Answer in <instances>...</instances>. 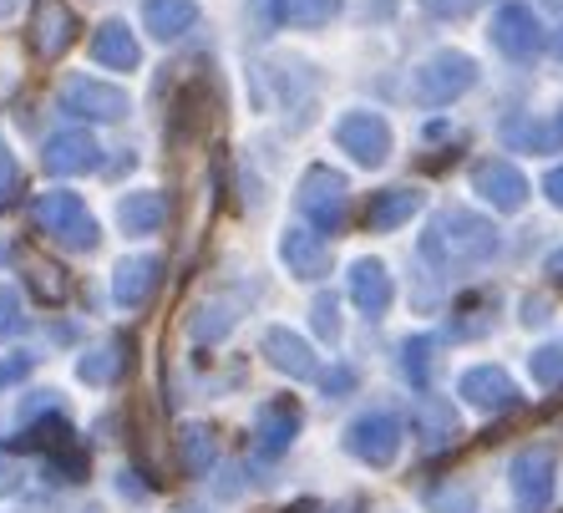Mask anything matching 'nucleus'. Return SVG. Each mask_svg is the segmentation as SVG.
I'll list each match as a JSON object with an SVG mask.
<instances>
[{
  "instance_id": "nucleus-1",
  "label": "nucleus",
  "mask_w": 563,
  "mask_h": 513,
  "mask_svg": "<svg viewBox=\"0 0 563 513\" xmlns=\"http://www.w3.org/2000/svg\"><path fill=\"white\" fill-rule=\"evenodd\" d=\"M31 214H36V225L46 229V234L66 239L71 250H92L97 244V225L92 214H87V204H81L77 194H41L36 204H31Z\"/></svg>"
},
{
  "instance_id": "nucleus-2",
  "label": "nucleus",
  "mask_w": 563,
  "mask_h": 513,
  "mask_svg": "<svg viewBox=\"0 0 563 513\" xmlns=\"http://www.w3.org/2000/svg\"><path fill=\"white\" fill-rule=\"evenodd\" d=\"M493 244H498L493 225L472 214H442V225L427 234V254H452V260H483L493 254Z\"/></svg>"
},
{
  "instance_id": "nucleus-3",
  "label": "nucleus",
  "mask_w": 563,
  "mask_h": 513,
  "mask_svg": "<svg viewBox=\"0 0 563 513\" xmlns=\"http://www.w3.org/2000/svg\"><path fill=\"white\" fill-rule=\"evenodd\" d=\"M71 36H77V21H71V6H66V0H36V6H31L26 41H31V52H36V62H56Z\"/></svg>"
},
{
  "instance_id": "nucleus-4",
  "label": "nucleus",
  "mask_w": 563,
  "mask_h": 513,
  "mask_svg": "<svg viewBox=\"0 0 563 513\" xmlns=\"http://www.w3.org/2000/svg\"><path fill=\"white\" fill-rule=\"evenodd\" d=\"M300 209L310 214L314 229H341V219H345V184L335 178V173L314 168L310 178H305V188H300Z\"/></svg>"
},
{
  "instance_id": "nucleus-5",
  "label": "nucleus",
  "mask_w": 563,
  "mask_h": 513,
  "mask_svg": "<svg viewBox=\"0 0 563 513\" xmlns=\"http://www.w3.org/2000/svg\"><path fill=\"white\" fill-rule=\"evenodd\" d=\"M472 62L467 56H437V62H427L417 72V97L421 102H452L457 92H467L472 87Z\"/></svg>"
},
{
  "instance_id": "nucleus-6",
  "label": "nucleus",
  "mask_w": 563,
  "mask_h": 513,
  "mask_svg": "<svg viewBox=\"0 0 563 513\" xmlns=\"http://www.w3.org/2000/svg\"><path fill=\"white\" fill-rule=\"evenodd\" d=\"M341 143L351 148L355 163L376 168V163L386 159V148H391V128H386L376 112H351V118L341 122Z\"/></svg>"
},
{
  "instance_id": "nucleus-7",
  "label": "nucleus",
  "mask_w": 563,
  "mask_h": 513,
  "mask_svg": "<svg viewBox=\"0 0 563 513\" xmlns=\"http://www.w3.org/2000/svg\"><path fill=\"white\" fill-rule=\"evenodd\" d=\"M493 41H498L508 56H533L543 52V26L528 6H503L498 11V26H493Z\"/></svg>"
},
{
  "instance_id": "nucleus-8",
  "label": "nucleus",
  "mask_w": 563,
  "mask_h": 513,
  "mask_svg": "<svg viewBox=\"0 0 563 513\" xmlns=\"http://www.w3.org/2000/svg\"><path fill=\"white\" fill-rule=\"evenodd\" d=\"M62 102L71 107V112H81V118H122V112H128V97L112 92V87H102V81H92V77L66 81Z\"/></svg>"
},
{
  "instance_id": "nucleus-9",
  "label": "nucleus",
  "mask_w": 563,
  "mask_h": 513,
  "mask_svg": "<svg viewBox=\"0 0 563 513\" xmlns=\"http://www.w3.org/2000/svg\"><path fill=\"white\" fill-rule=\"evenodd\" d=\"M477 188H483V198H493L498 209H518L528 198V184H523V173L512 168V163H477Z\"/></svg>"
},
{
  "instance_id": "nucleus-10",
  "label": "nucleus",
  "mask_w": 563,
  "mask_h": 513,
  "mask_svg": "<svg viewBox=\"0 0 563 513\" xmlns=\"http://www.w3.org/2000/svg\"><path fill=\"white\" fill-rule=\"evenodd\" d=\"M46 168H52V173H87V168H97V143L87 138V132H62V138H52V148H46Z\"/></svg>"
},
{
  "instance_id": "nucleus-11",
  "label": "nucleus",
  "mask_w": 563,
  "mask_h": 513,
  "mask_svg": "<svg viewBox=\"0 0 563 513\" xmlns=\"http://www.w3.org/2000/svg\"><path fill=\"white\" fill-rule=\"evenodd\" d=\"M157 290V260H122L112 275V301L118 305H143Z\"/></svg>"
},
{
  "instance_id": "nucleus-12",
  "label": "nucleus",
  "mask_w": 563,
  "mask_h": 513,
  "mask_svg": "<svg viewBox=\"0 0 563 513\" xmlns=\"http://www.w3.org/2000/svg\"><path fill=\"white\" fill-rule=\"evenodd\" d=\"M351 301L361 305L366 316L386 310V305H391V275H386V270H380L376 260L355 264V270H351Z\"/></svg>"
},
{
  "instance_id": "nucleus-13",
  "label": "nucleus",
  "mask_w": 563,
  "mask_h": 513,
  "mask_svg": "<svg viewBox=\"0 0 563 513\" xmlns=\"http://www.w3.org/2000/svg\"><path fill=\"white\" fill-rule=\"evenodd\" d=\"M92 56L107 66H118V72H132V66H137V41H132V31L122 26V21H107L92 36Z\"/></svg>"
},
{
  "instance_id": "nucleus-14",
  "label": "nucleus",
  "mask_w": 563,
  "mask_h": 513,
  "mask_svg": "<svg viewBox=\"0 0 563 513\" xmlns=\"http://www.w3.org/2000/svg\"><path fill=\"white\" fill-rule=\"evenodd\" d=\"M285 260H289L295 275H325L330 254H325V244H320L310 229H289L285 234Z\"/></svg>"
},
{
  "instance_id": "nucleus-15",
  "label": "nucleus",
  "mask_w": 563,
  "mask_h": 513,
  "mask_svg": "<svg viewBox=\"0 0 563 513\" xmlns=\"http://www.w3.org/2000/svg\"><path fill=\"white\" fill-rule=\"evenodd\" d=\"M163 214H168L163 194H132V198H122L118 225L128 229V234H153V229L163 225Z\"/></svg>"
},
{
  "instance_id": "nucleus-16",
  "label": "nucleus",
  "mask_w": 563,
  "mask_h": 513,
  "mask_svg": "<svg viewBox=\"0 0 563 513\" xmlns=\"http://www.w3.org/2000/svg\"><path fill=\"white\" fill-rule=\"evenodd\" d=\"M21 264H26V285L36 290V301H46V305H62L66 301V275L56 270L46 254H36V250H26L21 254Z\"/></svg>"
},
{
  "instance_id": "nucleus-17",
  "label": "nucleus",
  "mask_w": 563,
  "mask_h": 513,
  "mask_svg": "<svg viewBox=\"0 0 563 513\" xmlns=\"http://www.w3.org/2000/svg\"><path fill=\"white\" fill-rule=\"evenodd\" d=\"M143 15L157 41H173L184 26H194V6H188V0H147Z\"/></svg>"
},
{
  "instance_id": "nucleus-18",
  "label": "nucleus",
  "mask_w": 563,
  "mask_h": 513,
  "mask_svg": "<svg viewBox=\"0 0 563 513\" xmlns=\"http://www.w3.org/2000/svg\"><path fill=\"white\" fill-rule=\"evenodd\" d=\"M417 204H421V198L411 194V188L376 194V198H371V209H366V225L371 229H391V225H401V219H411V214H417Z\"/></svg>"
},
{
  "instance_id": "nucleus-19",
  "label": "nucleus",
  "mask_w": 563,
  "mask_h": 513,
  "mask_svg": "<svg viewBox=\"0 0 563 513\" xmlns=\"http://www.w3.org/2000/svg\"><path fill=\"white\" fill-rule=\"evenodd\" d=\"M335 11H341V0H285L289 26H325Z\"/></svg>"
},
{
  "instance_id": "nucleus-20",
  "label": "nucleus",
  "mask_w": 563,
  "mask_h": 513,
  "mask_svg": "<svg viewBox=\"0 0 563 513\" xmlns=\"http://www.w3.org/2000/svg\"><path fill=\"white\" fill-rule=\"evenodd\" d=\"M269 356H275L285 371H300V376L314 367L310 356H305V341H295L289 330H269Z\"/></svg>"
},
{
  "instance_id": "nucleus-21",
  "label": "nucleus",
  "mask_w": 563,
  "mask_h": 513,
  "mask_svg": "<svg viewBox=\"0 0 563 513\" xmlns=\"http://www.w3.org/2000/svg\"><path fill=\"white\" fill-rule=\"evenodd\" d=\"M467 396H477V402H503V396H508V382H503L498 371H472Z\"/></svg>"
},
{
  "instance_id": "nucleus-22",
  "label": "nucleus",
  "mask_w": 563,
  "mask_h": 513,
  "mask_svg": "<svg viewBox=\"0 0 563 513\" xmlns=\"http://www.w3.org/2000/svg\"><path fill=\"white\" fill-rule=\"evenodd\" d=\"M483 0H427V11H437V15H467V11H477Z\"/></svg>"
},
{
  "instance_id": "nucleus-23",
  "label": "nucleus",
  "mask_w": 563,
  "mask_h": 513,
  "mask_svg": "<svg viewBox=\"0 0 563 513\" xmlns=\"http://www.w3.org/2000/svg\"><path fill=\"white\" fill-rule=\"evenodd\" d=\"M15 320H21V316H15V295H11V290H0V336H11Z\"/></svg>"
},
{
  "instance_id": "nucleus-24",
  "label": "nucleus",
  "mask_w": 563,
  "mask_h": 513,
  "mask_svg": "<svg viewBox=\"0 0 563 513\" xmlns=\"http://www.w3.org/2000/svg\"><path fill=\"white\" fill-rule=\"evenodd\" d=\"M11 184H15V163L5 153V143H0V194H11Z\"/></svg>"
},
{
  "instance_id": "nucleus-25",
  "label": "nucleus",
  "mask_w": 563,
  "mask_h": 513,
  "mask_svg": "<svg viewBox=\"0 0 563 513\" xmlns=\"http://www.w3.org/2000/svg\"><path fill=\"white\" fill-rule=\"evenodd\" d=\"M559 371H563V356H559V351L538 356V376H559Z\"/></svg>"
},
{
  "instance_id": "nucleus-26",
  "label": "nucleus",
  "mask_w": 563,
  "mask_h": 513,
  "mask_svg": "<svg viewBox=\"0 0 563 513\" xmlns=\"http://www.w3.org/2000/svg\"><path fill=\"white\" fill-rule=\"evenodd\" d=\"M314 310H320V316H314V320H320V330H325V336H335V305H330V301H320V305H314Z\"/></svg>"
},
{
  "instance_id": "nucleus-27",
  "label": "nucleus",
  "mask_w": 563,
  "mask_h": 513,
  "mask_svg": "<svg viewBox=\"0 0 563 513\" xmlns=\"http://www.w3.org/2000/svg\"><path fill=\"white\" fill-rule=\"evenodd\" d=\"M543 188H549V198L563 209V168H553V173H549V184H543Z\"/></svg>"
},
{
  "instance_id": "nucleus-28",
  "label": "nucleus",
  "mask_w": 563,
  "mask_h": 513,
  "mask_svg": "<svg viewBox=\"0 0 563 513\" xmlns=\"http://www.w3.org/2000/svg\"><path fill=\"white\" fill-rule=\"evenodd\" d=\"M549 270H553V275L563 280V250H559V254H553V260H549Z\"/></svg>"
},
{
  "instance_id": "nucleus-29",
  "label": "nucleus",
  "mask_w": 563,
  "mask_h": 513,
  "mask_svg": "<svg viewBox=\"0 0 563 513\" xmlns=\"http://www.w3.org/2000/svg\"><path fill=\"white\" fill-rule=\"evenodd\" d=\"M0 254H5V250H0Z\"/></svg>"
}]
</instances>
